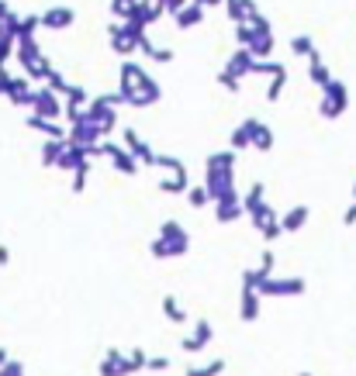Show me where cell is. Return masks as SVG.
Instances as JSON below:
<instances>
[{"label":"cell","instance_id":"6da1fadb","mask_svg":"<svg viewBox=\"0 0 356 376\" xmlns=\"http://www.w3.org/2000/svg\"><path fill=\"white\" fill-rule=\"evenodd\" d=\"M118 94H121L125 107H135V111H146V107L163 101V87L135 59H121V66H118Z\"/></svg>","mask_w":356,"mask_h":376},{"label":"cell","instance_id":"7a4b0ae2","mask_svg":"<svg viewBox=\"0 0 356 376\" xmlns=\"http://www.w3.org/2000/svg\"><path fill=\"white\" fill-rule=\"evenodd\" d=\"M235 152L225 149V152H211L208 163H204V190L211 197V204H221V200H239V187H235Z\"/></svg>","mask_w":356,"mask_h":376},{"label":"cell","instance_id":"3957f363","mask_svg":"<svg viewBox=\"0 0 356 376\" xmlns=\"http://www.w3.org/2000/svg\"><path fill=\"white\" fill-rule=\"evenodd\" d=\"M14 59H18V66L25 70L28 80H46V73L52 70V63H49V56L42 52L39 39H18V42H14Z\"/></svg>","mask_w":356,"mask_h":376},{"label":"cell","instance_id":"277c9868","mask_svg":"<svg viewBox=\"0 0 356 376\" xmlns=\"http://www.w3.org/2000/svg\"><path fill=\"white\" fill-rule=\"evenodd\" d=\"M349 111V87L342 83V80H328L325 87H322V101H318V114L325 118V121H335V118H342Z\"/></svg>","mask_w":356,"mask_h":376},{"label":"cell","instance_id":"5b68a950","mask_svg":"<svg viewBox=\"0 0 356 376\" xmlns=\"http://www.w3.org/2000/svg\"><path fill=\"white\" fill-rule=\"evenodd\" d=\"M308 290V283L301 276H266L259 280L256 293L259 297H270V300H284V297H301Z\"/></svg>","mask_w":356,"mask_h":376},{"label":"cell","instance_id":"8992f818","mask_svg":"<svg viewBox=\"0 0 356 376\" xmlns=\"http://www.w3.org/2000/svg\"><path fill=\"white\" fill-rule=\"evenodd\" d=\"M83 114H87V121H90V125H97V128H101V135H104V138L118 128V107H111L104 97H90V101L83 104Z\"/></svg>","mask_w":356,"mask_h":376},{"label":"cell","instance_id":"52a82bcc","mask_svg":"<svg viewBox=\"0 0 356 376\" xmlns=\"http://www.w3.org/2000/svg\"><path fill=\"white\" fill-rule=\"evenodd\" d=\"M156 238H163V242H166L170 259H180V255H187V252H190V235H187V228H184L177 218H166V221L159 224V235H156Z\"/></svg>","mask_w":356,"mask_h":376},{"label":"cell","instance_id":"ba28073f","mask_svg":"<svg viewBox=\"0 0 356 376\" xmlns=\"http://www.w3.org/2000/svg\"><path fill=\"white\" fill-rule=\"evenodd\" d=\"M32 114L35 118H46V121H59L63 118V97L52 94L49 87H35V94H32Z\"/></svg>","mask_w":356,"mask_h":376},{"label":"cell","instance_id":"9c48e42d","mask_svg":"<svg viewBox=\"0 0 356 376\" xmlns=\"http://www.w3.org/2000/svg\"><path fill=\"white\" fill-rule=\"evenodd\" d=\"M246 218L253 221V228L263 235V242H266V245H270V242H277V238L284 235V231H280V214H277L270 204L256 207V211H253V214H246Z\"/></svg>","mask_w":356,"mask_h":376},{"label":"cell","instance_id":"30bf717a","mask_svg":"<svg viewBox=\"0 0 356 376\" xmlns=\"http://www.w3.org/2000/svg\"><path fill=\"white\" fill-rule=\"evenodd\" d=\"M108 42H111V52L118 56V59H135V35L121 25V21H111L108 25Z\"/></svg>","mask_w":356,"mask_h":376},{"label":"cell","instance_id":"8fae6325","mask_svg":"<svg viewBox=\"0 0 356 376\" xmlns=\"http://www.w3.org/2000/svg\"><path fill=\"white\" fill-rule=\"evenodd\" d=\"M101 156H108L111 166H115V173H121V176H135V173L142 169V166L135 163V156L125 152L118 142H108V138H104V142H101Z\"/></svg>","mask_w":356,"mask_h":376},{"label":"cell","instance_id":"7c38bea8","mask_svg":"<svg viewBox=\"0 0 356 376\" xmlns=\"http://www.w3.org/2000/svg\"><path fill=\"white\" fill-rule=\"evenodd\" d=\"M39 25L46 28V32H66V28H73L77 25V11L73 8H46L42 14H39Z\"/></svg>","mask_w":356,"mask_h":376},{"label":"cell","instance_id":"4fadbf2b","mask_svg":"<svg viewBox=\"0 0 356 376\" xmlns=\"http://www.w3.org/2000/svg\"><path fill=\"white\" fill-rule=\"evenodd\" d=\"M56 169H63V173H90V169H94V163L87 159V149H80V145H70V142H66V149L59 152Z\"/></svg>","mask_w":356,"mask_h":376},{"label":"cell","instance_id":"5bb4252c","mask_svg":"<svg viewBox=\"0 0 356 376\" xmlns=\"http://www.w3.org/2000/svg\"><path fill=\"white\" fill-rule=\"evenodd\" d=\"M242 128H246V135H249V149H259V152H270L273 149V128L270 125H263L259 118H246L242 121Z\"/></svg>","mask_w":356,"mask_h":376},{"label":"cell","instance_id":"9a60e30c","mask_svg":"<svg viewBox=\"0 0 356 376\" xmlns=\"http://www.w3.org/2000/svg\"><path fill=\"white\" fill-rule=\"evenodd\" d=\"M211 338H215V328H211V321H208V317H201V321L194 324V331L180 338V348L194 355V352H204V348L211 345Z\"/></svg>","mask_w":356,"mask_h":376},{"label":"cell","instance_id":"2e32d148","mask_svg":"<svg viewBox=\"0 0 356 376\" xmlns=\"http://www.w3.org/2000/svg\"><path fill=\"white\" fill-rule=\"evenodd\" d=\"M66 142H70V145H80V149H87V145H97V142H104V135H101V128H97V125H90V121H87V114H83V121L70 125V132H66Z\"/></svg>","mask_w":356,"mask_h":376},{"label":"cell","instance_id":"e0dca14e","mask_svg":"<svg viewBox=\"0 0 356 376\" xmlns=\"http://www.w3.org/2000/svg\"><path fill=\"white\" fill-rule=\"evenodd\" d=\"M32 94H35V87H32L28 76H11V80H8L4 97H8L14 107H32Z\"/></svg>","mask_w":356,"mask_h":376},{"label":"cell","instance_id":"ac0fdd59","mask_svg":"<svg viewBox=\"0 0 356 376\" xmlns=\"http://www.w3.org/2000/svg\"><path fill=\"white\" fill-rule=\"evenodd\" d=\"M253 63H256V59H253V52H249V49H235V52L228 56V63H225V73H228L232 80H239V83H242V80L253 73Z\"/></svg>","mask_w":356,"mask_h":376},{"label":"cell","instance_id":"d6986e66","mask_svg":"<svg viewBox=\"0 0 356 376\" xmlns=\"http://www.w3.org/2000/svg\"><path fill=\"white\" fill-rule=\"evenodd\" d=\"M204 8H197V4H190V0H187V4L177 11V14H170L173 21H177V28L180 32H190V28H197V25H204Z\"/></svg>","mask_w":356,"mask_h":376},{"label":"cell","instance_id":"ffe728a7","mask_svg":"<svg viewBox=\"0 0 356 376\" xmlns=\"http://www.w3.org/2000/svg\"><path fill=\"white\" fill-rule=\"evenodd\" d=\"M308 218H311V207H308V204H297V207H290L287 214H280V231H284V235H294V231H301V228L308 224Z\"/></svg>","mask_w":356,"mask_h":376},{"label":"cell","instance_id":"44dd1931","mask_svg":"<svg viewBox=\"0 0 356 376\" xmlns=\"http://www.w3.org/2000/svg\"><path fill=\"white\" fill-rule=\"evenodd\" d=\"M221 8H225V18L232 21V25H239V21H249L259 8H256V0H221Z\"/></svg>","mask_w":356,"mask_h":376},{"label":"cell","instance_id":"7402d4cb","mask_svg":"<svg viewBox=\"0 0 356 376\" xmlns=\"http://www.w3.org/2000/svg\"><path fill=\"white\" fill-rule=\"evenodd\" d=\"M101 376H128V369H125V352L121 348H108L104 355H101Z\"/></svg>","mask_w":356,"mask_h":376},{"label":"cell","instance_id":"603a6c76","mask_svg":"<svg viewBox=\"0 0 356 376\" xmlns=\"http://www.w3.org/2000/svg\"><path fill=\"white\" fill-rule=\"evenodd\" d=\"M259 307H263V297L256 290H242V297H239V317L242 321H256L259 317Z\"/></svg>","mask_w":356,"mask_h":376},{"label":"cell","instance_id":"cb8c5ba5","mask_svg":"<svg viewBox=\"0 0 356 376\" xmlns=\"http://www.w3.org/2000/svg\"><path fill=\"white\" fill-rule=\"evenodd\" d=\"M308 80H311V83H315L318 90H322V87H325V83L332 80V70H328V66L322 63V52L308 56Z\"/></svg>","mask_w":356,"mask_h":376},{"label":"cell","instance_id":"d4e9b609","mask_svg":"<svg viewBox=\"0 0 356 376\" xmlns=\"http://www.w3.org/2000/svg\"><path fill=\"white\" fill-rule=\"evenodd\" d=\"M28 128L46 135V138H66V128L59 121H46V118H35V114H28Z\"/></svg>","mask_w":356,"mask_h":376},{"label":"cell","instance_id":"484cf974","mask_svg":"<svg viewBox=\"0 0 356 376\" xmlns=\"http://www.w3.org/2000/svg\"><path fill=\"white\" fill-rule=\"evenodd\" d=\"M63 149H66V138H46V142H42V152H39L42 166H46V169H56Z\"/></svg>","mask_w":356,"mask_h":376},{"label":"cell","instance_id":"4316f807","mask_svg":"<svg viewBox=\"0 0 356 376\" xmlns=\"http://www.w3.org/2000/svg\"><path fill=\"white\" fill-rule=\"evenodd\" d=\"M249 52H253V59H273V52H277L273 32H270V35H256V39L249 42Z\"/></svg>","mask_w":356,"mask_h":376},{"label":"cell","instance_id":"83f0119b","mask_svg":"<svg viewBox=\"0 0 356 376\" xmlns=\"http://www.w3.org/2000/svg\"><path fill=\"white\" fill-rule=\"evenodd\" d=\"M187 187H190L187 173H170V176L159 180V190H163L166 197H180V194H187Z\"/></svg>","mask_w":356,"mask_h":376},{"label":"cell","instance_id":"f1b7e54d","mask_svg":"<svg viewBox=\"0 0 356 376\" xmlns=\"http://www.w3.org/2000/svg\"><path fill=\"white\" fill-rule=\"evenodd\" d=\"M239 204H242V214H253L256 207L266 204V187H263V183H253V187L246 190V197H239Z\"/></svg>","mask_w":356,"mask_h":376},{"label":"cell","instance_id":"f546056e","mask_svg":"<svg viewBox=\"0 0 356 376\" xmlns=\"http://www.w3.org/2000/svg\"><path fill=\"white\" fill-rule=\"evenodd\" d=\"M239 218H246L239 200H221V204H215V221H218V224H232V221H239Z\"/></svg>","mask_w":356,"mask_h":376},{"label":"cell","instance_id":"4dcf8cb0","mask_svg":"<svg viewBox=\"0 0 356 376\" xmlns=\"http://www.w3.org/2000/svg\"><path fill=\"white\" fill-rule=\"evenodd\" d=\"M163 317H166V321H173V324H187V311L180 307V300H177L173 293H166V297H163Z\"/></svg>","mask_w":356,"mask_h":376},{"label":"cell","instance_id":"1f68e13d","mask_svg":"<svg viewBox=\"0 0 356 376\" xmlns=\"http://www.w3.org/2000/svg\"><path fill=\"white\" fill-rule=\"evenodd\" d=\"M284 90H287V70H280V73L270 76V83H266V104H277L284 97Z\"/></svg>","mask_w":356,"mask_h":376},{"label":"cell","instance_id":"d6a6232c","mask_svg":"<svg viewBox=\"0 0 356 376\" xmlns=\"http://www.w3.org/2000/svg\"><path fill=\"white\" fill-rule=\"evenodd\" d=\"M42 32V25H39V14H25V18H18V32H14V42L18 39H35Z\"/></svg>","mask_w":356,"mask_h":376},{"label":"cell","instance_id":"836d02e7","mask_svg":"<svg viewBox=\"0 0 356 376\" xmlns=\"http://www.w3.org/2000/svg\"><path fill=\"white\" fill-rule=\"evenodd\" d=\"M290 52L308 59V56H315V52H318V45H315V39H311V35H290Z\"/></svg>","mask_w":356,"mask_h":376},{"label":"cell","instance_id":"e575fe53","mask_svg":"<svg viewBox=\"0 0 356 376\" xmlns=\"http://www.w3.org/2000/svg\"><path fill=\"white\" fill-rule=\"evenodd\" d=\"M87 101H90V94H87L80 83H70V90L63 94V104H66V107H83Z\"/></svg>","mask_w":356,"mask_h":376},{"label":"cell","instance_id":"d590c367","mask_svg":"<svg viewBox=\"0 0 356 376\" xmlns=\"http://www.w3.org/2000/svg\"><path fill=\"white\" fill-rule=\"evenodd\" d=\"M225 373V359H215V362H204V366H190L184 376H221Z\"/></svg>","mask_w":356,"mask_h":376},{"label":"cell","instance_id":"8d00e7d4","mask_svg":"<svg viewBox=\"0 0 356 376\" xmlns=\"http://www.w3.org/2000/svg\"><path fill=\"white\" fill-rule=\"evenodd\" d=\"M280 70H287V66H284V63H277V59H256L249 76H273V73H280Z\"/></svg>","mask_w":356,"mask_h":376},{"label":"cell","instance_id":"74e56055","mask_svg":"<svg viewBox=\"0 0 356 376\" xmlns=\"http://www.w3.org/2000/svg\"><path fill=\"white\" fill-rule=\"evenodd\" d=\"M184 197H187V204H190L194 211H204V207L211 204V197H208V190H204V187H187V194H184Z\"/></svg>","mask_w":356,"mask_h":376},{"label":"cell","instance_id":"f35d334b","mask_svg":"<svg viewBox=\"0 0 356 376\" xmlns=\"http://www.w3.org/2000/svg\"><path fill=\"white\" fill-rule=\"evenodd\" d=\"M46 87H49L52 94H59V97H63V94L70 90V80H66L59 70H49V73H46Z\"/></svg>","mask_w":356,"mask_h":376},{"label":"cell","instance_id":"ab89813d","mask_svg":"<svg viewBox=\"0 0 356 376\" xmlns=\"http://www.w3.org/2000/svg\"><path fill=\"white\" fill-rule=\"evenodd\" d=\"M132 156H135L139 166H156V149H152L149 142H139V145L132 149Z\"/></svg>","mask_w":356,"mask_h":376},{"label":"cell","instance_id":"60d3db41","mask_svg":"<svg viewBox=\"0 0 356 376\" xmlns=\"http://www.w3.org/2000/svg\"><path fill=\"white\" fill-rule=\"evenodd\" d=\"M152 169H166V173H187V166L177 159V156H163V152H156V166Z\"/></svg>","mask_w":356,"mask_h":376},{"label":"cell","instance_id":"b9f144b4","mask_svg":"<svg viewBox=\"0 0 356 376\" xmlns=\"http://www.w3.org/2000/svg\"><path fill=\"white\" fill-rule=\"evenodd\" d=\"M146 359H149V352L132 348V352L125 355V369H128V376H132V373H142V369H146Z\"/></svg>","mask_w":356,"mask_h":376},{"label":"cell","instance_id":"7bdbcfd3","mask_svg":"<svg viewBox=\"0 0 356 376\" xmlns=\"http://www.w3.org/2000/svg\"><path fill=\"white\" fill-rule=\"evenodd\" d=\"M232 39H235V45H239V49H249V42H253V28H249V21L232 25Z\"/></svg>","mask_w":356,"mask_h":376},{"label":"cell","instance_id":"ee69618b","mask_svg":"<svg viewBox=\"0 0 356 376\" xmlns=\"http://www.w3.org/2000/svg\"><path fill=\"white\" fill-rule=\"evenodd\" d=\"M228 149H232V152H242V149H249V135H246V128H242V125H239V128L228 135Z\"/></svg>","mask_w":356,"mask_h":376},{"label":"cell","instance_id":"f6af8a7d","mask_svg":"<svg viewBox=\"0 0 356 376\" xmlns=\"http://www.w3.org/2000/svg\"><path fill=\"white\" fill-rule=\"evenodd\" d=\"M135 52H142L146 59H156V42L149 39V32H146V35H142V39L135 42Z\"/></svg>","mask_w":356,"mask_h":376},{"label":"cell","instance_id":"bcb514c9","mask_svg":"<svg viewBox=\"0 0 356 376\" xmlns=\"http://www.w3.org/2000/svg\"><path fill=\"white\" fill-rule=\"evenodd\" d=\"M218 87H221L225 94H239V90H242V83H239V80H232V76H228L225 70L218 73Z\"/></svg>","mask_w":356,"mask_h":376},{"label":"cell","instance_id":"7dc6e473","mask_svg":"<svg viewBox=\"0 0 356 376\" xmlns=\"http://www.w3.org/2000/svg\"><path fill=\"white\" fill-rule=\"evenodd\" d=\"M139 142H142V135H139L135 128H125V132H121V149H125V152H132Z\"/></svg>","mask_w":356,"mask_h":376},{"label":"cell","instance_id":"c3c4849f","mask_svg":"<svg viewBox=\"0 0 356 376\" xmlns=\"http://www.w3.org/2000/svg\"><path fill=\"white\" fill-rule=\"evenodd\" d=\"M273 266H277V255H273V249H263V255H259V273L273 276Z\"/></svg>","mask_w":356,"mask_h":376},{"label":"cell","instance_id":"681fc988","mask_svg":"<svg viewBox=\"0 0 356 376\" xmlns=\"http://www.w3.org/2000/svg\"><path fill=\"white\" fill-rule=\"evenodd\" d=\"M132 4H135V0H111V14H115V21H121V18L132 11Z\"/></svg>","mask_w":356,"mask_h":376},{"label":"cell","instance_id":"f907efd6","mask_svg":"<svg viewBox=\"0 0 356 376\" xmlns=\"http://www.w3.org/2000/svg\"><path fill=\"white\" fill-rule=\"evenodd\" d=\"M146 369L163 373V369H170V359H166V355H149V359H146Z\"/></svg>","mask_w":356,"mask_h":376},{"label":"cell","instance_id":"816d5d0a","mask_svg":"<svg viewBox=\"0 0 356 376\" xmlns=\"http://www.w3.org/2000/svg\"><path fill=\"white\" fill-rule=\"evenodd\" d=\"M14 59V42H4L0 39V66H8Z\"/></svg>","mask_w":356,"mask_h":376},{"label":"cell","instance_id":"f5cc1de1","mask_svg":"<svg viewBox=\"0 0 356 376\" xmlns=\"http://www.w3.org/2000/svg\"><path fill=\"white\" fill-rule=\"evenodd\" d=\"M173 59H177V52H173V49H156V59H152V63H163V66H170Z\"/></svg>","mask_w":356,"mask_h":376},{"label":"cell","instance_id":"db71d44e","mask_svg":"<svg viewBox=\"0 0 356 376\" xmlns=\"http://www.w3.org/2000/svg\"><path fill=\"white\" fill-rule=\"evenodd\" d=\"M87 176L90 173H73V194H83L87 190Z\"/></svg>","mask_w":356,"mask_h":376},{"label":"cell","instance_id":"11a10c76","mask_svg":"<svg viewBox=\"0 0 356 376\" xmlns=\"http://www.w3.org/2000/svg\"><path fill=\"white\" fill-rule=\"evenodd\" d=\"M342 224H346V228H353V224H356V204H349V207L342 211Z\"/></svg>","mask_w":356,"mask_h":376},{"label":"cell","instance_id":"9f6ffc18","mask_svg":"<svg viewBox=\"0 0 356 376\" xmlns=\"http://www.w3.org/2000/svg\"><path fill=\"white\" fill-rule=\"evenodd\" d=\"M101 97H104L111 107H125V101H121V94H118V90H115V94H101Z\"/></svg>","mask_w":356,"mask_h":376},{"label":"cell","instance_id":"6f0895ef","mask_svg":"<svg viewBox=\"0 0 356 376\" xmlns=\"http://www.w3.org/2000/svg\"><path fill=\"white\" fill-rule=\"evenodd\" d=\"M184 4H187V0H166V8H163V11H166V14H177Z\"/></svg>","mask_w":356,"mask_h":376},{"label":"cell","instance_id":"680465c9","mask_svg":"<svg viewBox=\"0 0 356 376\" xmlns=\"http://www.w3.org/2000/svg\"><path fill=\"white\" fill-rule=\"evenodd\" d=\"M8 80H11L8 66H0V97H4V90H8Z\"/></svg>","mask_w":356,"mask_h":376},{"label":"cell","instance_id":"91938a15","mask_svg":"<svg viewBox=\"0 0 356 376\" xmlns=\"http://www.w3.org/2000/svg\"><path fill=\"white\" fill-rule=\"evenodd\" d=\"M190 4H197V8L208 11V8H221V0H190Z\"/></svg>","mask_w":356,"mask_h":376},{"label":"cell","instance_id":"94428289","mask_svg":"<svg viewBox=\"0 0 356 376\" xmlns=\"http://www.w3.org/2000/svg\"><path fill=\"white\" fill-rule=\"evenodd\" d=\"M8 262H11V249L0 245V266H8Z\"/></svg>","mask_w":356,"mask_h":376},{"label":"cell","instance_id":"6125c7cd","mask_svg":"<svg viewBox=\"0 0 356 376\" xmlns=\"http://www.w3.org/2000/svg\"><path fill=\"white\" fill-rule=\"evenodd\" d=\"M142 4H152V8H159V11H163V8H166V0H142ZM163 14H166V11H163Z\"/></svg>","mask_w":356,"mask_h":376},{"label":"cell","instance_id":"be15d7a7","mask_svg":"<svg viewBox=\"0 0 356 376\" xmlns=\"http://www.w3.org/2000/svg\"><path fill=\"white\" fill-rule=\"evenodd\" d=\"M8 11H11V4H8V0H0V18H4Z\"/></svg>","mask_w":356,"mask_h":376},{"label":"cell","instance_id":"e7e4bbea","mask_svg":"<svg viewBox=\"0 0 356 376\" xmlns=\"http://www.w3.org/2000/svg\"><path fill=\"white\" fill-rule=\"evenodd\" d=\"M11 355H8V348H0V369H4V362H8Z\"/></svg>","mask_w":356,"mask_h":376},{"label":"cell","instance_id":"03108f58","mask_svg":"<svg viewBox=\"0 0 356 376\" xmlns=\"http://www.w3.org/2000/svg\"><path fill=\"white\" fill-rule=\"evenodd\" d=\"M353 204H356V183H353Z\"/></svg>","mask_w":356,"mask_h":376},{"label":"cell","instance_id":"003e7915","mask_svg":"<svg viewBox=\"0 0 356 376\" xmlns=\"http://www.w3.org/2000/svg\"><path fill=\"white\" fill-rule=\"evenodd\" d=\"M301 376H311V373H301Z\"/></svg>","mask_w":356,"mask_h":376}]
</instances>
